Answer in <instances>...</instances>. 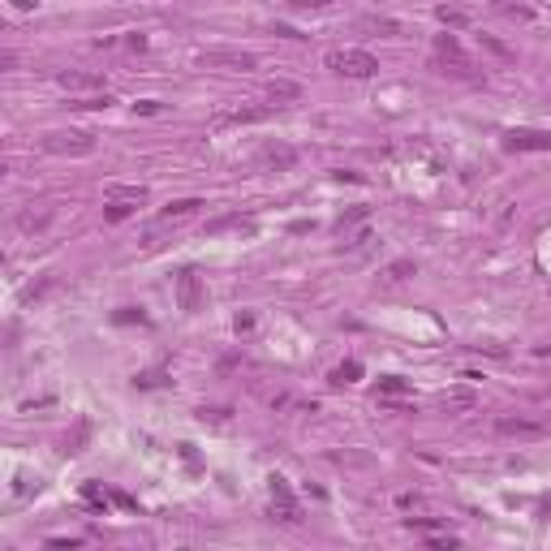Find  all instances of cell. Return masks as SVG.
Listing matches in <instances>:
<instances>
[{"mask_svg":"<svg viewBox=\"0 0 551 551\" xmlns=\"http://www.w3.org/2000/svg\"><path fill=\"white\" fill-rule=\"evenodd\" d=\"M431 547H435V551H448V547H457V538H453V534H435Z\"/></svg>","mask_w":551,"mask_h":551,"instance_id":"83f0119b","label":"cell"},{"mask_svg":"<svg viewBox=\"0 0 551 551\" xmlns=\"http://www.w3.org/2000/svg\"><path fill=\"white\" fill-rule=\"evenodd\" d=\"M362 30H375V35H405V26L392 22V18H362Z\"/></svg>","mask_w":551,"mask_h":551,"instance_id":"e0dca14e","label":"cell"},{"mask_svg":"<svg viewBox=\"0 0 551 551\" xmlns=\"http://www.w3.org/2000/svg\"><path fill=\"white\" fill-rule=\"evenodd\" d=\"M495 435H509V439H543V435H551V422H534V418H495Z\"/></svg>","mask_w":551,"mask_h":551,"instance_id":"5b68a950","label":"cell"},{"mask_svg":"<svg viewBox=\"0 0 551 551\" xmlns=\"http://www.w3.org/2000/svg\"><path fill=\"white\" fill-rule=\"evenodd\" d=\"M439 405H444V409H474V392L470 388H453V392L439 397Z\"/></svg>","mask_w":551,"mask_h":551,"instance_id":"9a60e30c","label":"cell"},{"mask_svg":"<svg viewBox=\"0 0 551 551\" xmlns=\"http://www.w3.org/2000/svg\"><path fill=\"white\" fill-rule=\"evenodd\" d=\"M47 220H52V211H22L18 215V229L22 233H39V229H47Z\"/></svg>","mask_w":551,"mask_h":551,"instance_id":"2e32d148","label":"cell"},{"mask_svg":"<svg viewBox=\"0 0 551 551\" xmlns=\"http://www.w3.org/2000/svg\"><path fill=\"white\" fill-rule=\"evenodd\" d=\"M405 526H409V530H422V534H435V530H439V521H426V517H409Z\"/></svg>","mask_w":551,"mask_h":551,"instance_id":"484cf974","label":"cell"},{"mask_svg":"<svg viewBox=\"0 0 551 551\" xmlns=\"http://www.w3.org/2000/svg\"><path fill=\"white\" fill-rule=\"evenodd\" d=\"M409 392V383L401 375H388V379H379V401H401Z\"/></svg>","mask_w":551,"mask_h":551,"instance_id":"8fae6325","label":"cell"},{"mask_svg":"<svg viewBox=\"0 0 551 551\" xmlns=\"http://www.w3.org/2000/svg\"><path fill=\"white\" fill-rule=\"evenodd\" d=\"M134 108H138V113H147V117L159 113V103H155V99H142V103H134Z\"/></svg>","mask_w":551,"mask_h":551,"instance_id":"f1b7e54d","label":"cell"},{"mask_svg":"<svg viewBox=\"0 0 551 551\" xmlns=\"http://www.w3.org/2000/svg\"><path fill=\"white\" fill-rule=\"evenodd\" d=\"M203 207V198H181V203H169L164 207V220H173V215H190V211H198Z\"/></svg>","mask_w":551,"mask_h":551,"instance_id":"7402d4cb","label":"cell"},{"mask_svg":"<svg viewBox=\"0 0 551 551\" xmlns=\"http://www.w3.org/2000/svg\"><path fill=\"white\" fill-rule=\"evenodd\" d=\"M332 0H289V9H297V13H310V9H327Z\"/></svg>","mask_w":551,"mask_h":551,"instance_id":"d4e9b609","label":"cell"},{"mask_svg":"<svg viewBox=\"0 0 551 551\" xmlns=\"http://www.w3.org/2000/svg\"><path fill=\"white\" fill-rule=\"evenodd\" d=\"M271 517H280V521H302V509H297L293 491H289V482H285L280 474L271 478Z\"/></svg>","mask_w":551,"mask_h":551,"instance_id":"8992f818","label":"cell"},{"mask_svg":"<svg viewBox=\"0 0 551 551\" xmlns=\"http://www.w3.org/2000/svg\"><path fill=\"white\" fill-rule=\"evenodd\" d=\"M43 151H47V155H91V151H95V138L82 134V130H61V134H47V138H43Z\"/></svg>","mask_w":551,"mask_h":551,"instance_id":"3957f363","label":"cell"},{"mask_svg":"<svg viewBox=\"0 0 551 551\" xmlns=\"http://www.w3.org/2000/svg\"><path fill=\"white\" fill-rule=\"evenodd\" d=\"M225 229H254V220L250 215H220L207 225V233H225Z\"/></svg>","mask_w":551,"mask_h":551,"instance_id":"5bb4252c","label":"cell"},{"mask_svg":"<svg viewBox=\"0 0 551 551\" xmlns=\"http://www.w3.org/2000/svg\"><path fill=\"white\" fill-rule=\"evenodd\" d=\"M370 215V207H353V211H345L341 220H336V233H345V229H353V225H362V220Z\"/></svg>","mask_w":551,"mask_h":551,"instance_id":"603a6c76","label":"cell"},{"mask_svg":"<svg viewBox=\"0 0 551 551\" xmlns=\"http://www.w3.org/2000/svg\"><path fill=\"white\" fill-rule=\"evenodd\" d=\"M117 323H147V314L130 306V310H121V314H117Z\"/></svg>","mask_w":551,"mask_h":551,"instance_id":"4316f807","label":"cell"},{"mask_svg":"<svg viewBox=\"0 0 551 551\" xmlns=\"http://www.w3.org/2000/svg\"><path fill=\"white\" fill-rule=\"evenodd\" d=\"M108 198H117V203H134V207H142V203H147V190H142V186H108Z\"/></svg>","mask_w":551,"mask_h":551,"instance_id":"7c38bea8","label":"cell"},{"mask_svg":"<svg viewBox=\"0 0 551 551\" xmlns=\"http://www.w3.org/2000/svg\"><path fill=\"white\" fill-rule=\"evenodd\" d=\"M177 306H181L186 314H194V310L203 306V276H198L194 267H181V271H177Z\"/></svg>","mask_w":551,"mask_h":551,"instance_id":"277c9868","label":"cell"},{"mask_svg":"<svg viewBox=\"0 0 551 551\" xmlns=\"http://www.w3.org/2000/svg\"><path fill=\"white\" fill-rule=\"evenodd\" d=\"M435 18L444 22V26H470V13H465V9H448V5H439Z\"/></svg>","mask_w":551,"mask_h":551,"instance_id":"ffe728a7","label":"cell"},{"mask_svg":"<svg viewBox=\"0 0 551 551\" xmlns=\"http://www.w3.org/2000/svg\"><path fill=\"white\" fill-rule=\"evenodd\" d=\"M435 57L444 61V65H453V74H470L474 69V61L465 57V47L457 43V35H439L435 39Z\"/></svg>","mask_w":551,"mask_h":551,"instance_id":"52a82bcc","label":"cell"},{"mask_svg":"<svg viewBox=\"0 0 551 551\" xmlns=\"http://www.w3.org/2000/svg\"><path fill=\"white\" fill-rule=\"evenodd\" d=\"M358 375H362V362H341L332 370V383H336V388H341V383H358Z\"/></svg>","mask_w":551,"mask_h":551,"instance_id":"d6986e66","label":"cell"},{"mask_svg":"<svg viewBox=\"0 0 551 551\" xmlns=\"http://www.w3.org/2000/svg\"><path fill=\"white\" fill-rule=\"evenodd\" d=\"M198 65L203 69H254V52H237V47H207L198 52Z\"/></svg>","mask_w":551,"mask_h":551,"instance_id":"7a4b0ae2","label":"cell"},{"mask_svg":"<svg viewBox=\"0 0 551 551\" xmlns=\"http://www.w3.org/2000/svg\"><path fill=\"white\" fill-rule=\"evenodd\" d=\"M383 276H388V280L397 285V280H405V276H414V263H409V259H397V263H392L388 271H383Z\"/></svg>","mask_w":551,"mask_h":551,"instance_id":"cb8c5ba5","label":"cell"},{"mask_svg":"<svg viewBox=\"0 0 551 551\" xmlns=\"http://www.w3.org/2000/svg\"><path fill=\"white\" fill-rule=\"evenodd\" d=\"M134 211V203H117V198H108V207H103V220L108 225H121V220Z\"/></svg>","mask_w":551,"mask_h":551,"instance_id":"44dd1931","label":"cell"},{"mask_svg":"<svg viewBox=\"0 0 551 551\" xmlns=\"http://www.w3.org/2000/svg\"><path fill=\"white\" fill-rule=\"evenodd\" d=\"M263 117H271V108H246V113H229V117H220V125H254V121H263Z\"/></svg>","mask_w":551,"mask_h":551,"instance_id":"4fadbf2b","label":"cell"},{"mask_svg":"<svg viewBox=\"0 0 551 551\" xmlns=\"http://www.w3.org/2000/svg\"><path fill=\"white\" fill-rule=\"evenodd\" d=\"M504 151H551V134H543V130H509Z\"/></svg>","mask_w":551,"mask_h":551,"instance_id":"ba28073f","label":"cell"},{"mask_svg":"<svg viewBox=\"0 0 551 551\" xmlns=\"http://www.w3.org/2000/svg\"><path fill=\"white\" fill-rule=\"evenodd\" d=\"M57 82L65 91H103V74H74V69H65V74H57Z\"/></svg>","mask_w":551,"mask_h":551,"instance_id":"30bf717a","label":"cell"},{"mask_svg":"<svg viewBox=\"0 0 551 551\" xmlns=\"http://www.w3.org/2000/svg\"><path fill=\"white\" fill-rule=\"evenodd\" d=\"M39 0H13V9H35Z\"/></svg>","mask_w":551,"mask_h":551,"instance_id":"f546056e","label":"cell"},{"mask_svg":"<svg viewBox=\"0 0 551 551\" xmlns=\"http://www.w3.org/2000/svg\"><path fill=\"white\" fill-rule=\"evenodd\" d=\"M323 65L332 74H341V78H370V74H379V61L370 57V52H362V47H332L323 57Z\"/></svg>","mask_w":551,"mask_h":551,"instance_id":"6da1fadb","label":"cell"},{"mask_svg":"<svg viewBox=\"0 0 551 551\" xmlns=\"http://www.w3.org/2000/svg\"><path fill=\"white\" fill-rule=\"evenodd\" d=\"M259 164H267V169H293V164H297V151H293V147H276V142H267V147L259 151Z\"/></svg>","mask_w":551,"mask_h":551,"instance_id":"9c48e42d","label":"cell"},{"mask_svg":"<svg viewBox=\"0 0 551 551\" xmlns=\"http://www.w3.org/2000/svg\"><path fill=\"white\" fill-rule=\"evenodd\" d=\"M267 95H271L276 103H280V99H302V86H297V82H285V78H276V82L267 86Z\"/></svg>","mask_w":551,"mask_h":551,"instance_id":"ac0fdd59","label":"cell"}]
</instances>
